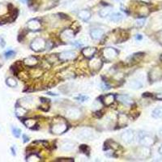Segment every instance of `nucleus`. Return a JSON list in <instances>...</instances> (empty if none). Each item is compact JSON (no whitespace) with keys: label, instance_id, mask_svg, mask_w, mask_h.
<instances>
[{"label":"nucleus","instance_id":"1","mask_svg":"<svg viewBox=\"0 0 162 162\" xmlns=\"http://www.w3.org/2000/svg\"><path fill=\"white\" fill-rule=\"evenodd\" d=\"M31 48L32 50H34L36 52H39L42 51L46 48V43L45 40L41 37H37V38L34 39L31 43Z\"/></svg>","mask_w":162,"mask_h":162},{"label":"nucleus","instance_id":"2","mask_svg":"<svg viewBox=\"0 0 162 162\" xmlns=\"http://www.w3.org/2000/svg\"><path fill=\"white\" fill-rule=\"evenodd\" d=\"M78 137L83 140H90L93 138V131L89 127H84L78 132Z\"/></svg>","mask_w":162,"mask_h":162},{"label":"nucleus","instance_id":"3","mask_svg":"<svg viewBox=\"0 0 162 162\" xmlns=\"http://www.w3.org/2000/svg\"><path fill=\"white\" fill-rule=\"evenodd\" d=\"M162 78V69L161 67H156L152 68L149 73V79L151 82H155Z\"/></svg>","mask_w":162,"mask_h":162},{"label":"nucleus","instance_id":"4","mask_svg":"<svg viewBox=\"0 0 162 162\" xmlns=\"http://www.w3.org/2000/svg\"><path fill=\"white\" fill-rule=\"evenodd\" d=\"M139 144L142 146H146V147H150L154 144V139L148 135H144L143 133H139Z\"/></svg>","mask_w":162,"mask_h":162},{"label":"nucleus","instance_id":"5","mask_svg":"<svg viewBox=\"0 0 162 162\" xmlns=\"http://www.w3.org/2000/svg\"><path fill=\"white\" fill-rule=\"evenodd\" d=\"M118 54V50L113 48H106L103 50V55L104 58H106L107 61H111V60L114 59L117 57V55Z\"/></svg>","mask_w":162,"mask_h":162},{"label":"nucleus","instance_id":"6","mask_svg":"<svg viewBox=\"0 0 162 162\" xmlns=\"http://www.w3.org/2000/svg\"><path fill=\"white\" fill-rule=\"evenodd\" d=\"M67 125L66 123H58L54 125L52 128H51L52 132L57 135L63 134L65 131H67Z\"/></svg>","mask_w":162,"mask_h":162},{"label":"nucleus","instance_id":"7","mask_svg":"<svg viewBox=\"0 0 162 162\" xmlns=\"http://www.w3.org/2000/svg\"><path fill=\"white\" fill-rule=\"evenodd\" d=\"M122 139L127 143V144H130L132 143L135 139V133L132 130H127L124 131L123 133L121 135Z\"/></svg>","mask_w":162,"mask_h":162},{"label":"nucleus","instance_id":"8","mask_svg":"<svg viewBox=\"0 0 162 162\" xmlns=\"http://www.w3.org/2000/svg\"><path fill=\"white\" fill-rule=\"evenodd\" d=\"M76 58V53L75 51H64L61 53L58 56L61 61H69V60H73Z\"/></svg>","mask_w":162,"mask_h":162},{"label":"nucleus","instance_id":"9","mask_svg":"<svg viewBox=\"0 0 162 162\" xmlns=\"http://www.w3.org/2000/svg\"><path fill=\"white\" fill-rule=\"evenodd\" d=\"M80 110L76 108H70L67 110V117L70 119H77L80 116Z\"/></svg>","mask_w":162,"mask_h":162},{"label":"nucleus","instance_id":"10","mask_svg":"<svg viewBox=\"0 0 162 162\" xmlns=\"http://www.w3.org/2000/svg\"><path fill=\"white\" fill-rule=\"evenodd\" d=\"M151 154V150L149 147L143 146L142 148H139L138 150V156L141 158H148Z\"/></svg>","mask_w":162,"mask_h":162},{"label":"nucleus","instance_id":"11","mask_svg":"<svg viewBox=\"0 0 162 162\" xmlns=\"http://www.w3.org/2000/svg\"><path fill=\"white\" fill-rule=\"evenodd\" d=\"M28 29L32 30V31H37L39 28H41V23L37 20H31L28 23Z\"/></svg>","mask_w":162,"mask_h":162},{"label":"nucleus","instance_id":"12","mask_svg":"<svg viewBox=\"0 0 162 162\" xmlns=\"http://www.w3.org/2000/svg\"><path fill=\"white\" fill-rule=\"evenodd\" d=\"M118 100L120 102L123 103L124 105L126 106H130L133 104V100L130 98L129 96L127 95H119L117 96Z\"/></svg>","mask_w":162,"mask_h":162},{"label":"nucleus","instance_id":"13","mask_svg":"<svg viewBox=\"0 0 162 162\" xmlns=\"http://www.w3.org/2000/svg\"><path fill=\"white\" fill-rule=\"evenodd\" d=\"M101 66H102V63H101V59L96 58H92L89 63V67H90V68H92V70H98L101 67Z\"/></svg>","mask_w":162,"mask_h":162},{"label":"nucleus","instance_id":"14","mask_svg":"<svg viewBox=\"0 0 162 162\" xmlns=\"http://www.w3.org/2000/svg\"><path fill=\"white\" fill-rule=\"evenodd\" d=\"M60 36H61V38L63 39V41H69V40L74 37V32L70 29H66V30L62 32Z\"/></svg>","mask_w":162,"mask_h":162},{"label":"nucleus","instance_id":"15","mask_svg":"<svg viewBox=\"0 0 162 162\" xmlns=\"http://www.w3.org/2000/svg\"><path fill=\"white\" fill-rule=\"evenodd\" d=\"M103 35H104V31L102 29L96 28L91 31V37L93 40H99L102 37Z\"/></svg>","mask_w":162,"mask_h":162},{"label":"nucleus","instance_id":"16","mask_svg":"<svg viewBox=\"0 0 162 162\" xmlns=\"http://www.w3.org/2000/svg\"><path fill=\"white\" fill-rule=\"evenodd\" d=\"M96 50V48H93V47H87L82 50V54L85 55V57L90 58H92L93 55L95 54Z\"/></svg>","mask_w":162,"mask_h":162},{"label":"nucleus","instance_id":"17","mask_svg":"<svg viewBox=\"0 0 162 162\" xmlns=\"http://www.w3.org/2000/svg\"><path fill=\"white\" fill-rule=\"evenodd\" d=\"M25 64L28 67H35L37 64L38 63V61L35 57H28L27 58H25L24 61Z\"/></svg>","mask_w":162,"mask_h":162},{"label":"nucleus","instance_id":"18","mask_svg":"<svg viewBox=\"0 0 162 162\" xmlns=\"http://www.w3.org/2000/svg\"><path fill=\"white\" fill-rule=\"evenodd\" d=\"M78 16L84 21H88V20L91 18V13L88 10H81L78 13Z\"/></svg>","mask_w":162,"mask_h":162},{"label":"nucleus","instance_id":"19","mask_svg":"<svg viewBox=\"0 0 162 162\" xmlns=\"http://www.w3.org/2000/svg\"><path fill=\"white\" fill-rule=\"evenodd\" d=\"M114 99H115V96L113 95V94H108V95L104 96L103 102L105 103L106 106H109L114 101Z\"/></svg>","mask_w":162,"mask_h":162},{"label":"nucleus","instance_id":"20","mask_svg":"<svg viewBox=\"0 0 162 162\" xmlns=\"http://www.w3.org/2000/svg\"><path fill=\"white\" fill-rule=\"evenodd\" d=\"M75 147V144L73 143H70V142H66L62 144L61 146V149L64 151H71Z\"/></svg>","mask_w":162,"mask_h":162},{"label":"nucleus","instance_id":"21","mask_svg":"<svg viewBox=\"0 0 162 162\" xmlns=\"http://www.w3.org/2000/svg\"><path fill=\"white\" fill-rule=\"evenodd\" d=\"M129 86L133 89H138V88H141L143 86V84L141 83L139 80H132L130 81L129 83Z\"/></svg>","mask_w":162,"mask_h":162},{"label":"nucleus","instance_id":"22","mask_svg":"<svg viewBox=\"0 0 162 162\" xmlns=\"http://www.w3.org/2000/svg\"><path fill=\"white\" fill-rule=\"evenodd\" d=\"M123 18V15L119 13V12H116V13H113L110 15V20H112L113 22H120Z\"/></svg>","mask_w":162,"mask_h":162},{"label":"nucleus","instance_id":"23","mask_svg":"<svg viewBox=\"0 0 162 162\" xmlns=\"http://www.w3.org/2000/svg\"><path fill=\"white\" fill-rule=\"evenodd\" d=\"M151 115L155 118H162V106H159L157 108H156L152 111Z\"/></svg>","mask_w":162,"mask_h":162},{"label":"nucleus","instance_id":"24","mask_svg":"<svg viewBox=\"0 0 162 162\" xmlns=\"http://www.w3.org/2000/svg\"><path fill=\"white\" fill-rule=\"evenodd\" d=\"M111 11H112V7H105V8H103V9H101L100 11L99 14L101 15V17H106V16H108L110 14Z\"/></svg>","mask_w":162,"mask_h":162},{"label":"nucleus","instance_id":"25","mask_svg":"<svg viewBox=\"0 0 162 162\" xmlns=\"http://www.w3.org/2000/svg\"><path fill=\"white\" fill-rule=\"evenodd\" d=\"M15 113L18 117H24L27 113V109L24 108V107H17L16 110H15Z\"/></svg>","mask_w":162,"mask_h":162},{"label":"nucleus","instance_id":"26","mask_svg":"<svg viewBox=\"0 0 162 162\" xmlns=\"http://www.w3.org/2000/svg\"><path fill=\"white\" fill-rule=\"evenodd\" d=\"M7 85L9 87L14 88V87H16V85H17V81L15 80V79H13V78L9 77L7 79Z\"/></svg>","mask_w":162,"mask_h":162},{"label":"nucleus","instance_id":"27","mask_svg":"<svg viewBox=\"0 0 162 162\" xmlns=\"http://www.w3.org/2000/svg\"><path fill=\"white\" fill-rule=\"evenodd\" d=\"M24 123L27 127L32 128V127H34L36 125V121L34 119H27L24 122Z\"/></svg>","mask_w":162,"mask_h":162},{"label":"nucleus","instance_id":"28","mask_svg":"<svg viewBox=\"0 0 162 162\" xmlns=\"http://www.w3.org/2000/svg\"><path fill=\"white\" fill-rule=\"evenodd\" d=\"M127 116L125 114H120L119 115V119H118V123H119L120 125L123 126L125 124L127 123Z\"/></svg>","mask_w":162,"mask_h":162},{"label":"nucleus","instance_id":"29","mask_svg":"<svg viewBox=\"0 0 162 162\" xmlns=\"http://www.w3.org/2000/svg\"><path fill=\"white\" fill-rule=\"evenodd\" d=\"M12 132H13L15 137L19 138L20 136V134H21V130L19 129V128H16V127H13L12 128Z\"/></svg>","mask_w":162,"mask_h":162},{"label":"nucleus","instance_id":"30","mask_svg":"<svg viewBox=\"0 0 162 162\" xmlns=\"http://www.w3.org/2000/svg\"><path fill=\"white\" fill-rule=\"evenodd\" d=\"M28 161H40V157L37 155H31L27 158Z\"/></svg>","mask_w":162,"mask_h":162},{"label":"nucleus","instance_id":"31","mask_svg":"<svg viewBox=\"0 0 162 162\" xmlns=\"http://www.w3.org/2000/svg\"><path fill=\"white\" fill-rule=\"evenodd\" d=\"M144 19H139V20H136V22H135V26H136L137 28H141V27H143V26L144 25Z\"/></svg>","mask_w":162,"mask_h":162},{"label":"nucleus","instance_id":"32","mask_svg":"<svg viewBox=\"0 0 162 162\" xmlns=\"http://www.w3.org/2000/svg\"><path fill=\"white\" fill-rule=\"evenodd\" d=\"M15 54V52L13 51V50H8L7 52L5 53V57L7 58H11L12 57L14 56Z\"/></svg>","mask_w":162,"mask_h":162},{"label":"nucleus","instance_id":"33","mask_svg":"<svg viewBox=\"0 0 162 162\" xmlns=\"http://www.w3.org/2000/svg\"><path fill=\"white\" fill-rule=\"evenodd\" d=\"M80 148L81 151H83V152H85V153H86V151H89V148H88L87 145H81Z\"/></svg>","mask_w":162,"mask_h":162},{"label":"nucleus","instance_id":"34","mask_svg":"<svg viewBox=\"0 0 162 162\" xmlns=\"http://www.w3.org/2000/svg\"><path fill=\"white\" fill-rule=\"evenodd\" d=\"M77 100H80V101H85L87 99H88V96H78L76 97Z\"/></svg>","mask_w":162,"mask_h":162},{"label":"nucleus","instance_id":"35","mask_svg":"<svg viewBox=\"0 0 162 162\" xmlns=\"http://www.w3.org/2000/svg\"><path fill=\"white\" fill-rule=\"evenodd\" d=\"M59 161H62V162H72L74 161V160L73 159H65V160H63V159H59L58 160Z\"/></svg>","mask_w":162,"mask_h":162},{"label":"nucleus","instance_id":"36","mask_svg":"<svg viewBox=\"0 0 162 162\" xmlns=\"http://www.w3.org/2000/svg\"><path fill=\"white\" fill-rule=\"evenodd\" d=\"M0 41H1V46L4 47L5 46V42H4V38L3 37H0Z\"/></svg>","mask_w":162,"mask_h":162},{"label":"nucleus","instance_id":"37","mask_svg":"<svg viewBox=\"0 0 162 162\" xmlns=\"http://www.w3.org/2000/svg\"><path fill=\"white\" fill-rule=\"evenodd\" d=\"M23 138H24V142H25V143H26V142H28V141L29 140V139H28V137L26 135H23Z\"/></svg>","mask_w":162,"mask_h":162},{"label":"nucleus","instance_id":"38","mask_svg":"<svg viewBox=\"0 0 162 162\" xmlns=\"http://www.w3.org/2000/svg\"><path fill=\"white\" fill-rule=\"evenodd\" d=\"M74 45H75L76 46H81V43H80L79 42H75Z\"/></svg>","mask_w":162,"mask_h":162},{"label":"nucleus","instance_id":"39","mask_svg":"<svg viewBox=\"0 0 162 162\" xmlns=\"http://www.w3.org/2000/svg\"><path fill=\"white\" fill-rule=\"evenodd\" d=\"M158 151H159V153H160V154H161V155L162 156V145H161V147H160V148H159Z\"/></svg>","mask_w":162,"mask_h":162},{"label":"nucleus","instance_id":"40","mask_svg":"<svg viewBox=\"0 0 162 162\" xmlns=\"http://www.w3.org/2000/svg\"><path fill=\"white\" fill-rule=\"evenodd\" d=\"M136 38H137L138 40H141V39H142V36H141L140 34H139V35H137V37H136Z\"/></svg>","mask_w":162,"mask_h":162},{"label":"nucleus","instance_id":"41","mask_svg":"<svg viewBox=\"0 0 162 162\" xmlns=\"http://www.w3.org/2000/svg\"><path fill=\"white\" fill-rule=\"evenodd\" d=\"M159 135H160L162 137V127L160 129V130H159Z\"/></svg>","mask_w":162,"mask_h":162},{"label":"nucleus","instance_id":"42","mask_svg":"<svg viewBox=\"0 0 162 162\" xmlns=\"http://www.w3.org/2000/svg\"><path fill=\"white\" fill-rule=\"evenodd\" d=\"M11 151H12V154H13V155H15V152L14 151V148H11Z\"/></svg>","mask_w":162,"mask_h":162},{"label":"nucleus","instance_id":"43","mask_svg":"<svg viewBox=\"0 0 162 162\" xmlns=\"http://www.w3.org/2000/svg\"><path fill=\"white\" fill-rule=\"evenodd\" d=\"M20 1H21L22 3H26V2H27L28 0H20Z\"/></svg>","mask_w":162,"mask_h":162},{"label":"nucleus","instance_id":"44","mask_svg":"<svg viewBox=\"0 0 162 162\" xmlns=\"http://www.w3.org/2000/svg\"><path fill=\"white\" fill-rule=\"evenodd\" d=\"M114 2H118V1H120V0H113Z\"/></svg>","mask_w":162,"mask_h":162},{"label":"nucleus","instance_id":"45","mask_svg":"<svg viewBox=\"0 0 162 162\" xmlns=\"http://www.w3.org/2000/svg\"><path fill=\"white\" fill-rule=\"evenodd\" d=\"M161 61H162V55H161Z\"/></svg>","mask_w":162,"mask_h":162}]
</instances>
